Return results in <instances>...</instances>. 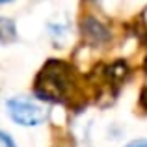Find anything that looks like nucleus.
I'll use <instances>...</instances> for the list:
<instances>
[{
	"instance_id": "5",
	"label": "nucleus",
	"mask_w": 147,
	"mask_h": 147,
	"mask_svg": "<svg viewBox=\"0 0 147 147\" xmlns=\"http://www.w3.org/2000/svg\"><path fill=\"white\" fill-rule=\"evenodd\" d=\"M15 37H17V34H15L13 21L0 17V41H2V43H9V41L15 39Z\"/></svg>"
},
{
	"instance_id": "8",
	"label": "nucleus",
	"mask_w": 147,
	"mask_h": 147,
	"mask_svg": "<svg viewBox=\"0 0 147 147\" xmlns=\"http://www.w3.org/2000/svg\"><path fill=\"white\" fill-rule=\"evenodd\" d=\"M9 2H13V0H0V6H4V4H9Z\"/></svg>"
},
{
	"instance_id": "7",
	"label": "nucleus",
	"mask_w": 147,
	"mask_h": 147,
	"mask_svg": "<svg viewBox=\"0 0 147 147\" xmlns=\"http://www.w3.org/2000/svg\"><path fill=\"white\" fill-rule=\"evenodd\" d=\"M125 147H147V140H145V138H142V140H134V142H130V144H127Z\"/></svg>"
},
{
	"instance_id": "2",
	"label": "nucleus",
	"mask_w": 147,
	"mask_h": 147,
	"mask_svg": "<svg viewBox=\"0 0 147 147\" xmlns=\"http://www.w3.org/2000/svg\"><path fill=\"white\" fill-rule=\"evenodd\" d=\"M6 110H7V115L11 117V121H15L21 127H37L49 115L47 108H43L41 104L22 97V95L7 99Z\"/></svg>"
},
{
	"instance_id": "6",
	"label": "nucleus",
	"mask_w": 147,
	"mask_h": 147,
	"mask_svg": "<svg viewBox=\"0 0 147 147\" xmlns=\"http://www.w3.org/2000/svg\"><path fill=\"white\" fill-rule=\"evenodd\" d=\"M0 147H17L13 142V138L9 134H6L4 130H0Z\"/></svg>"
},
{
	"instance_id": "3",
	"label": "nucleus",
	"mask_w": 147,
	"mask_h": 147,
	"mask_svg": "<svg viewBox=\"0 0 147 147\" xmlns=\"http://www.w3.org/2000/svg\"><path fill=\"white\" fill-rule=\"evenodd\" d=\"M82 34L86 43L91 47H102L110 41V30L95 17H86L82 21Z\"/></svg>"
},
{
	"instance_id": "4",
	"label": "nucleus",
	"mask_w": 147,
	"mask_h": 147,
	"mask_svg": "<svg viewBox=\"0 0 147 147\" xmlns=\"http://www.w3.org/2000/svg\"><path fill=\"white\" fill-rule=\"evenodd\" d=\"M49 32H50V36H52V39L56 41V45H58V41H65V37L69 36V24L65 21H56V22H50L49 24Z\"/></svg>"
},
{
	"instance_id": "1",
	"label": "nucleus",
	"mask_w": 147,
	"mask_h": 147,
	"mask_svg": "<svg viewBox=\"0 0 147 147\" xmlns=\"http://www.w3.org/2000/svg\"><path fill=\"white\" fill-rule=\"evenodd\" d=\"M71 88V69L65 61L49 60L34 84L36 97L45 102H61Z\"/></svg>"
}]
</instances>
